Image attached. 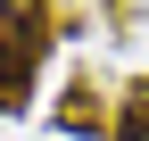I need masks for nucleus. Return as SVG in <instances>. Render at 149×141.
<instances>
[{
  "mask_svg": "<svg viewBox=\"0 0 149 141\" xmlns=\"http://www.w3.org/2000/svg\"><path fill=\"white\" fill-rule=\"evenodd\" d=\"M42 50H50V8L42 0H0V108H25Z\"/></svg>",
  "mask_w": 149,
  "mask_h": 141,
  "instance_id": "obj_1",
  "label": "nucleus"
},
{
  "mask_svg": "<svg viewBox=\"0 0 149 141\" xmlns=\"http://www.w3.org/2000/svg\"><path fill=\"white\" fill-rule=\"evenodd\" d=\"M116 141H149V91L124 100V116H116Z\"/></svg>",
  "mask_w": 149,
  "mask_h": 141,
  "instance_id": "obj_2",
  "label": "nucleus"
}]
</instances>
